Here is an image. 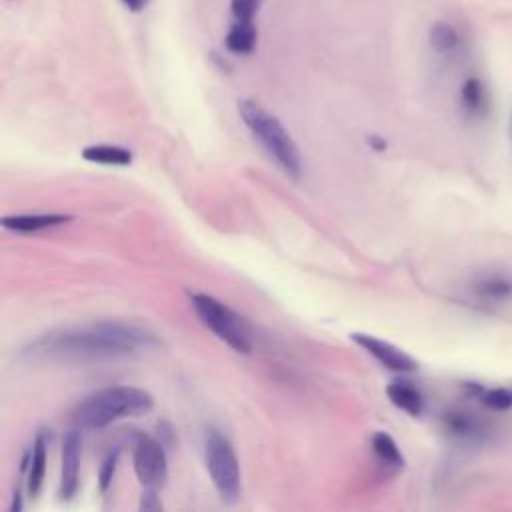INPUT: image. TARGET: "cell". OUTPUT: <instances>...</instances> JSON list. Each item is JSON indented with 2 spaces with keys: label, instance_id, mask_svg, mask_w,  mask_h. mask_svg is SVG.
<instances>
[{
  "label": "cell",
  "instance_id": "30bf717a",
  "mask_svg": "<svg viewBox=\"0 0 512 512\" xmlns=\"http://www.w3.org/2000/svg\"><path fill=\"white\" fill-rule=\"evenodd\" d=\"M472 290L484 302L504 304L512 300V276L506 272H486L476 278Z\"/></svg>",
  "mask_w": 512,
  "mask_h": 512
},
{
  "label": "cell",
  "instance_id": "ffe728a7",
  "mask_svg": "<svg viewBox=\"0 0 512 512\" xmlns=\"http://www.w3.org/2000/svg\"><path fill=\"white\" fill-rule=\"evenodd\" d=\"M118 456L120 452L114 450L112 454H108L104 458V462L100 464V470H98V484H100V492H106L112 484V478H114V472H116V466H118Z\"/></svg>",
  "mask_w": 512,
  "mask_h": 512
},
{
  "label": "cell",
  "instance_id": "7a4b0ae2",
  "mask_svg": "<svg viewBox=\"0 0 512 512\" xmlns=\"http://www.w3.org/2000/svg\"><path fill=\"white\" fill-rule=\"evenodd\" d=\"M154 398L150 392L136 386H108L84 398L72 412L78 428L100 430L116 420L134 418L152 410Z\"/></svg>",
  "mask_w": 512,
  "mask_h": 512
},
{
  "label": "cell",
  "instance_id": "cb8c5ba5",
  "mask_svg": "<svg viewBox=\"0 0 512 512\" xmlns=\"http://www.w3.org/2000/svg\"><path fill=\"white\" fill-rule=\"evenodd\" d=\"M368 142H370V146H372V148H376V150H384V148H386V142H384L382 138L370 136V138H368Z\"/></svg>",
  "mask_w": 512,
  "mask_h": 512
},
{
  "label": "cell",
  "instance_id": "9a60e30c",
  "mask_svg": "<svg viewBox=\"0 0 512 512\" xmlns=\"http://www.w3.org/2000/svg\"><path fill=\"white\" fill-rule=\"evenodd\" d=\"M256 44V28L252 20H236L226 36V46L234 54H248Z\"/></svg>",
  "mask_w": 512,
  "mask_h": 512
},
{
  "label": "cell",
  "instance_id": "3957f363",
  "mask_svg": "<svg viewBox=\"0 0 512 512\" xmlns=\"http://www.w3.org/2000/svg\"><path fill=\"white\" fill-rule=\"evenodd\" d=\"M238 112L252 136L262 144L272 160L288 176L298 178L302 172V156L284 124L254 100L238 102Z\"/></svg>",
  "mask_w": 512,
  "mask_h": 512
},
{
  "label": "cell",
  "instance_id": "277c9868",
  "mask_svg": "<svg viewBox=\"0 0 512 512\" xmlns=\"http://www.w3.org/2000/svg\"><path fill=\"white\" fill-rule=\"evenodd\" d=\"M192 306L200 320L230 348L248 354L252 350V338L244 320L226 304L208 294H190Z\"/></svg>",
  "mask_w": 512,
  "mask_h": 512
},
{
  "label": "cell",
  "instance_id": "44dd1931",
  "mask_svg": "<svg viewBox=\"0 0 512 512\" xmlns=\"http://www.w3.org/2000/svg\"><path fill=\"white\" fill-rule=\"evenodd\" d=\"M260 0H232V14L236 20H252Z\"/></svg>",
  "mask_w": 512,
  "mask_h": 512
},
{
  "label": "cell",
  "instance_id": "5bb4252c",
  "mask_svg": "<svg viewBox=\"0 0 512 512\" xmlns=\"http://www.w3.org/2000/svg\"><path fill=\"white\" fill-rule=\"evenodd\" d=\"M46 472V436L40 432L34 440L32 454H30V472H28V492L30 496H36L42 488Z\"/></svg>",
  "mask_w": 512,
  "mask_h": 512
},
{
  "label": "cell",
  "instance_id": "2e32d148",
  "mask_svg": "<svg viewBox=\"0 0 512 512\" xmlns=\"http://www.w3.org/2000/svg\"><path fill=\"white\" fill-rule=\"evenodd\" d=\"M372 450L376 454V458L392 470H400L404 466V456L398 448V444L394 442V438L386 432H376L372 438Z\"/></svg>",
  "mask_w": 512,
  "mask_h": 512
},
{
  "label": "cell",
  "instance_id": "6da1fadb",
  "mask_svg": "<svg viewBox=\"0 0 512 512\" xmlns=\"http://www.w3.org/2000/svg\"><path fill=\"white\" fill-rule=\"evenodd\" d=\"M156 342L154 334L140 326L98 322L44 334L30 344L28 354L48 358H110L132 354L136 348Z\"/></svg>",
  "mask_w": 512,
  "mask_h": 512
},
{
  "label": "cell",
  "instance_id": "9c48e42d",
  "mask_svg": "<svg viewBox=\"0 0 512 512\" xmlns=\"http://www.w3.org/2000/svg\"><path fill=\"white\" fill-rule=\"evenodd\" d=\"M80 478V434L68 430L62 440V470H60V498L70 500L78 490Z\"/></svg>",
  "mask_w": 512,
  "mask_h": 512
},
{
  "label": "cell",
  "instance_id": "5b68a950",
  "mask_svg": "<svg viewBox=\"0 0 512 512\" xmlns=\"http://www.w3.org/2000/svg\"><path fill=\"white\" fill-rule=\"evenodd\" d=\"M206 468L212 484L224 500H236L240 494V464L232 444L218 432L210 430L204 444Z\"/></svg>",
  "mask_w": 512,
  "mask_h": 512
},
{
  "label": "cell",
  "instance_id": "7402d4cb",
  "mask_svg": "<svg viewBox=\"0 0 512 512\" xmlns=\"http://www.w3.org/2000/svg\"><path fill=\"white\" fill-rule=\"evenodd\" d=\"M140 508H142V510H160V508H162L160 500L156 498V490H144Z\"/></svg>",
  "mask_w": 512,
  "mask_h": 512
},
{
  "label": "cell",
  "instance_id": "e0dca14e",
  "mask_svg": "<svg viewBox=\"0 0 512 512\" xmlns=\"http://www.w3.org/2000/svg\"><path fill=\"white\" fill-rule=\"evenodd\" d=\"M460 102H462V108L468 114H472V116L482 114L486 110V88H484V84L478 78H468L462 84Z\"/></svg>",
  "mask_w": 512,
  "mask_h": 512
},
{
  "label": "cell",
  "instance_id": "8fae6325",
  "mask_svg": "<svg viewBox=\"0 0 512 512\" xmlns=\"http://www.w3.org/2000/svg\"><path fill=\"white\" fill-rule=\"evenodd\" d=\"M386 394L390 398V402L404 410L410 416H420L424 410V396L422 392L408 380H394L388 384Z\"/></svg>",
  "mask_w": 512,
  "mask_h": 512
},
{
  "label": "cell",
  "instance_id": "603a6c76",
  "mask_svg": "<svg viewBox=\"0 0 512 512\" xmlns=\"http://www.w3.org/2000/svg\"><path fill=\"white\" fill-rule=\"evenodd\" d=\"M130 10H142L146 4H148V0H122Z\"/></svg>",
  "mask_w": 512,
  "mask_h": 512
},
{
  "label": "cell",
  "instance_id": "ba28073f",
  "mask_svg": "<svg viewBox=\"0 0 512 512\" xmlns=\"http://www.w3.org/2000/svg\"><path fill=\"white\" fill-rule=\"evenodd\" d=\"M350 338L360 348H364L372 358H376L382 366H386L388 370L412 372L418 368V362L408 352H404L402 348H398L386 340H380L372 334H362V332H354V334H350Z\"/></svg>",
  "mask_w": 512,
  "mask_h": 512
},
{
  "label": "cell",
  "instance_id": "8992f818",
  "mask_svg": "<svg viewBox=\"0 0 512 512\" xmlns=\"http://www.w3.org/2000/svg\"><path fill=\"white\" fill-rule=\"evenodd\" d=\"M134 472L144 490H160L168 476V462L162 442L140 436L134 450Z\"/></svg>",
  "mask_w": 512,
  "mask_h": 512
},
{
  "label": "cell",
  "instance_id": "7c38bea8",
  "mask_svg": "<svg viewBox=\"0 0 512 512\" xmlns=\"http://www.w3.org/2000/svg\"><path fill=\"white\" fill-rule=\"evenodd\" d=\"M68 214H14V216H4L2 226L6 230L14 232H38L44 228H54L64 222H68Z\"/></svg>",
  "mask_w": 512,
  "mask_h": 512
},
{
  "label": "cell",
  "instance_id": "4fadbf2b",
  "mask_svg": "<svg viewBox=\"0 0 512 512\" xmlns=\"http://www.w3.org/2000/svg\"><path fill=\"white\" fill-rule=\"evenodd\" d=\"M82 156L90 162L108 166H128L132 162V152L114 144H92L82 150Z\"/></svg>",
  "mask_w": 512,
  "mask_h": 512
},
{
  "label": "cell",
  "instance_id": "52a82bcc",
  "mask_svg": "<svg viewBox=\"0 0 512 512\" xmlns=\"http://www.w3.org/2000/svg\"><path fill=\"white\" fill-rule=\"evenodd\" d=\"M442 430L462 444H482L490 436V426L478 414L460 408L442 414Z\"/></svg>",
  "mask_w": 512,
  "mask_h": 512
},
{
  "label": "cell",
  "instance_id": "d6986e66",
  "mask_svg": "<svg viewBox=\"0 0 512 512\" xmlns=\"http://www.w3.org/2000/svg\"><path fill=\"white\" fill-rule=\"evenodd\" d=\"M430 44L436 52H452L458 46V34L456 30L446 22H436L430 30Z\"/></svg>",
  "mask_w": 512,
  "mask_h": 512
},
{
  "label": "cell",
  "instance_id": "ac0fdd59",
  "mask_svg": "<svg viewBox=\"0 0 512 512\" xmlns=\"http://www.w3.org/2000/svg\"><path fill=\"white\" fill-rule=\"evenodd\" d=\"M480 404L492 412H506L512 408V388L508 386H494L484 388L478 396Z\"/></svg>",
  "mask_w": 512,
  "mask_h": 512
}]
</instances>
